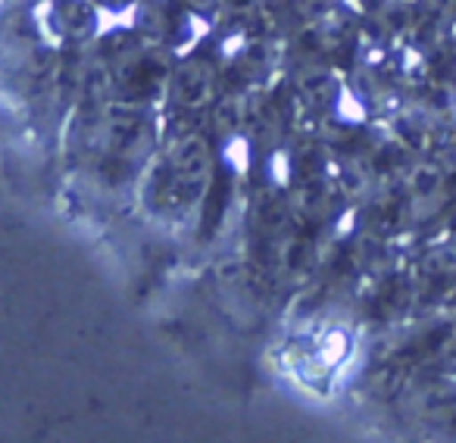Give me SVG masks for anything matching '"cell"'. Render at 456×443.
<instances>
[{
    "label": "cell",
    "instance_id": "7a4b0ae2",
    "mask_svg": "<svg viewBox=\"0 0 456 443\" xmlns=\"http://www.w3.org/2000/svg\"><path fill=\"white\" fill-rule=\"evenodd\" d=\"M341 0H297V7L304 10L306 16H325L338 7Z\"/></svg>",
    "mask_w": 456,
    "mask_h": 443
},
{
    "label": "cell",
    "instance_id": "6da1fadb",
    "mask_svg": "<svg viewBox=\"0 0 456 443\" xmlns=\"http://www.w3.org/2000/svg\"><path fill=\"white\" fill-rule=\"evenodd\" d=\"M300 94L306 97L310 107H335L338 103V85L329 69L313 66L300 76Z\"/></svg>",
    "mask_w": 456,
    "mask_h": 443
}]
</instances>
